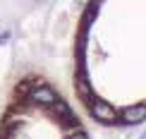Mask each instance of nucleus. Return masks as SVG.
<instances>
[{"mask_svg":"<svg viewBox=\"0 0 146 139\" xmlns=\"http://www.w3.org/2000/svg\"><path fill=\"white\" fill-rule=\"evenodd\" d=\"M77 106L106 127L146 120V0H84L72 41Z\"/></svg>","mask_w":146,"mask_h":139,"instance_id":"nucleus-1","label":"nucleus"},{"mask_svg":"<svg viewBox=\"0 0 146 139\" xmlns=\"http://www.w3.org/2000/svg\"><path fill=\"white\" fill-rule=\"evenodd\" d=\"M0 139H86L79 115L38 72L17 79L0 118Z\"/></svg>","mask_w":146,"mask_h":139,"instance_id":"nucleus-2","label":"nucleus"}]
</instances>
